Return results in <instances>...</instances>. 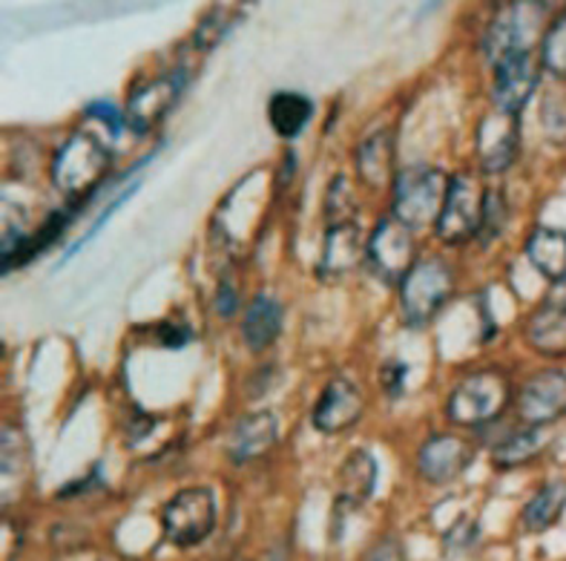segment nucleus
Masks as SVG:
<instances>
[{
  "instance_id": "nucleus-7",
  "label": "nucleus",
  "mask_w": 566,
  "mask_h": 561,
  "mask_svg": "<svg viewBox=\"0 0 566 561\" xmlns=\"http://www.w3.org/2000/svg\"><path fill=\"white\" fill-rule=\"evenodd\" d=\"M411 233L415 230H409L397 219H382L366 242L368 268L382 282H402V277L415 268L417 251Z\"/></svg>"
},
{
  "instance_id": "nucleus-36",
  "label": "nucleus",
  "mask_w": 566,
  "mask_h": 561,
  "mask_svg": "<svg viewBox=\"0 0 566 561\" xmlns=\"http://www.w3.org/2000/svg\"><path fill=\"white\" fill-rule=\"evenodd\" d=\"M294 167H296V158H294V153L287 150V153H285V167L280 165V181H282V187L291 185V179H294Z\"/></svg>"
},
{
  "instance_id": "nucleus-27",
  "label": "nucleus",
  "mask_w": 566,
  "mask_h": 561,
  "mask_svg": "<svg viewBox=\"0 0 566 561\" xmlns=\"http://www.w3.org/2000/svg\"><path fill=\"white\" fill-rule=\"evenodd\" d=\"M506 219H510V208H506V199H503L501 190L495 187H486V201H483V219L481 230H478V239L481 245H492L501 230L506 228Z\"/></svg>"
},
{
  "instance_id": "nucleus-20",
  "label": "nucleus",
  "mask_w": 566,
  "mask_h": 561,
  "mask_svg": "<svg viewBox=\"0 0 566 561\" xmlns=\"http://www.w3.org/2000/svg\"><path fill=\"white\" fill-rule=\"evenodd\" d=\"M526 259L549 282L566 277V230L546 228V225L532 230L526 239Z\"/></svg>"
},
{
  "instance_id": "nucleus-4",
  "label": "nucleus",
  "mask_w": 566,
  "mask_h": 561,
  "mask_svg": "<svg viewBox=\"0 0 566 561\" xmlns=\"http://www.w3.org/2000/svg\"><path fill=\"white\" fill-rule=\"evenodd\" d=\"M512 383L501 368H481L467 374L446 401V415L458 426H486L506 412Z\"/></svg>"
},
{
  "instance_id": "nucleus-16",
  "label": "nucleus",
  "mask_w": 566,
  "mask_h": 561,
  "mask_svg": "<svg viewBox=\"0 0 566 561\" xmlns=\"http://www.w3.org/2000/svg\"><path fill=\"white\" fill-rule=\"evenodd\" d=\"M374 489H377V460L366 449H354L337 472V503H334L337 516L363 507L374 496Z\"/></svg>"
},
{
  "instance_id": "nucleus-32",
  "label": "nucleus",
  "mask_w": 566,
  "mask_h": 561,
  "mask_svg": "<svg viewBox=\"0 0 566 561\" xmlns=\"http://www.w3.org/2000/svg\"><path fill=\"white\" fill-rule=\"evenodd\" d=\"M193 340V329L181 320H170V323L158 325V343L167 345V349H181Z\"/></svg>"
},
{
  "instance_id": "nucleus-35",
  "label": "nucleus",
  "mask_w": 566,
  "mask_h": 561,
  "mask_svg": "<svg viewBox=\"0 0 566 561\" xmlns=\"http://www.w3.org/2000/svg\"><path fill=\"white\" fill-rule=\"evenodd\" d=\"M544 305H549V309L555 311H564L566 314V277H560L558 282L549 285V291H546L544 297Z\"/></svg>"
},
{
  "instance_id": "nucleus-33",
  "label": "nucleus",
  "mask_w": 566,
  "mask_h": 561,
  "mask_svg": "<svg viewBox=\"0 0 566 561\" xmlns=\"http://www.w3.org/2000/svg\"><path fill=\"white\" fill-rule=\"evenodd\" d=\"M363 561H409V555H406V550H402L400 541L386 539V541H380V544H374Z\"/></svg>"
},
{
  "instance_id": "nucleus-34",
  "label": "nucleus",
  "mask_w": 566,
  "mask_h": 561,
  "mask_svg": "<svg viewBox=\"0 0 566 561\" xmlns=\"http://www.w3.org/2000/svg\"><path fill=\"white\" fill-rule=\"evenodd\" d=\"M239 309V291L237 285H230V280H219V291H216V311L222 316H233Z\"/></svg>"
},
{
  "instance_id": "nucleus-9",
  "label": "nucleus",
  "mask_w": 566,
  "mask_h": 561,
  "mask_svg": "<svg viewBox=\"0 0 566 561\" xmlns=\"http://www.w3.org/2000/svg\"><path fill=\"white\" fill-rule=\"evenodd\" d=\"M541 84V61H535L532 50L512 52L495 64V81H492V101L501 113L517 115L526 107V101L535 95Z\"/></svg>"
},
{
  "instance_id": "nucleus-12",
  "label": "nucleus",
  "mask_w": 566,
  "mask_h": 561,
  "mask_svg": "<svg viewBox=\"0 0 566 561\" xmlns=\"http://www.w3.org/2000/svg\"><path fill=\"white\" fill-rule=\"evenodd\" d=\"M521 153V124L517 115L492 110L478 127V156H481V170L495 176V173L510 170Z\"/></svg>"
},
{
  "instance_id": "nucleus-18",
  "label": "nucleus",
  "mask_w": 566,
  "mask_h": 561,
  "mask_svg": "<svg viewBox=\"0 0 566 561\" xmlns=\"http://www.w3.org/2000/svg\"><path fill=\"white\" fill-rule=\"evenodd\" d=\"M282 302L273 294H256L244 311L242 320V340L253 354L268 352L282 331Z\"/></svg>"
},
{
  "instance_id": "nucleus-15",
  "label": "nucleus",
  "mask_w": 566,
  "mask_h": 561,
  "mask_svg": "<svg viewBox=\"0 0 566 561\" xmlns=\"http://www.w3.org/2000/svg\"><path fill=\"white\" fill-rule=\"evenodd\" d=\"M276 440H280V417L268 409L251 412L239 417L230 432L228 455L233 464H248L253 458H262Z\"/></svg>"
},
{
  "instance_id": "nucleus-6",
  "label": "nucleus",
  "mask_w": 566,
  "mask_h": 561,
  "mask_svg": "<svg viewBox=\"0 0 566 561\" xmlns=\"http://www.w3.org/2000/svg\"><path fill=\"white\" fill-rule=\"evenodd\" d=\"M483 201H486V187L474 176H469V173L452 176L449 199H446L443 214L434 225V233H438L440 242L463 245L467 239L478 237L483 219Z\"/></svg>"
},
{
  "instance_id": "nucleus-22",
  "label": "nucleus",
  "mask_w": 566,
  "mask_h": 561,
  "mask_svg": "<svg viewBox=\"0 0 566 561\" xmlns=\"http://www.w3.org/2000/svg\"><path fill=\"white\" fill-rule=\"evenodd\" d=\"M526 343L546 357H564L566 354V314L541 302L538 311L526 320Z\"/></svg>"
},
{
  "instance_id": "nucleus-3",
  "label": "nucleus",
  "mask_w": 566,
  "mask_h": 561,
  "mask_svg": "<svg viewBox=\"0 0 566 561\" xmlns=\"http://www.w3.org/2000/svg\"><path fill=\"white\" fill-rule=\"evenodd\" d=\"M454 297V271L452 266L440 257L417 259L400 282V309L402 320L411 329H426V325L446 309V302Z\"/></svg>"
},
{
  "instance_id": "nucleus-23",
  "label": "nucleus",
  "mask_w": 566,
  "mask_h": 561,
  "mask_svg": "<svg viewBox=\"0 0 566 561\" xmlns=\"http://www.w3.org/2000/svg\"><path fill=\"white\" fill-rule=\"evenodd\" d=\"M566 512V481H549L526 501L521 524L526 532H546L558 524Z\"/></svg>"
},
{
  "instance_id": "nucleus-29",
  "label": "nucleus",
  "mask_w": 566,
  "mask_h": 561,
  "mask_svg": "<svg viewBox=\"0 0 566 561\" xmlns=\"http://www.w3.org/2000/svg\"><path fill=\"white\" fill-rule=\"evenodd\" d=\"M86 115L95 118V122L107 124L113 136H122L124 127H129L127 113H122V110L115 107V104H109V101H93V104L86 107Z\"/></svg>"
},
{
  "instance_id": "nucleus-19",
  "label": "nucleus",
  "mask_w": 566,
  "mask_h": 561,
  "mask_svg": "<svg viewBox=\"0 0 566 561\" xmlns=\"http://www.w3.org/2000/svg\"><path fill=\"white\" fill-rule=\"evenodd\" d=\"M357 173L368 187H382L395 181V133L377 129L357 147Z\"/></svg>"
},
{
  "instance_id": "nucleus-5",
  "label": "nucleus",
  "mask_w": 566,
  "mask_h": 561,
  "mask_svg": "<svg viewBox=\"0 0 566 561\" xmlns=\"http://www.w3.org/2000/svg\"><path fill=\"white\" fill-rule=\"evenodd\" d=\"M216 527V496L210 487H187L161 510V530L176 547H196Z\"/></svg>"
},
{
  "instance_id": "nucleus-2",
  "label": "nucleus",
  "mask_w": 566,
  "mask_h": 561,
  "mask_svg": "<svg viewBox=\"0 0 566 561\" xmlns=\"http://www.w3.org/2000/svg\"><path fill=\"white\" fill-rule=\"evenodd\" d=\"M113 165V153L90 129L72 133L52 158V185L70 199H84L104 181Z\"/></svg>"
},
{
  "instance_id": "nucleus-8",
  "label": "nucleus",
  "mask_w": 566,
  "mask_h": 561,
  "mask_svg": "<svg viewBox=\"0 0 566 561\" xmlns=\"http://www.w3.org/2000/svg\"><path fill=\"white\" fill-rule=\"evenodd\" d=\"M517 417L526 426L558 424L566 417V372L564 368H541L530 374L517 392Z\"/></svg>"
},
{
  "instance_id": "nucleus-30",
  "label": "nucleus",
  "mask_w": 566,
  "mask_h": 561,
  "mask_svg": "<svg viewBox=\"0 0 566 561\" xmlns=\"http://www.w3.org/2000/svg\"><path fill=\"white\" fill-rule=\"evenodd\" d=\"M443 544L449 553H454V550L467 553V550H472V547L478 544V527H474L469 518H460V524H454L452 530L446 532Z\"/></svg>"
},
{
  "instance_id": "nucleus-11",
  "label": "nucleus",
  "mask_w": 566,
  "mask_h": 561,
  "mask_svg": "<svg viewBox=\"0 0 566 561\" xmlns=\"http://www.w3.org/2000/svg\"><path fill=\"white\" fill-rule=\"evenodd\" d=\"M187 75L185 72H170V75H161V79L144 81L138 84L133 93H129L127 101V122L129 129H136L138 136L142 133H150L167 113L170 107L179 101L181 90H185Z\"/></svg>"
},
{
  "instance_id": "nucleus-10",
  "label": "nucleus",
  "mask_w": 566,
  "mask_h": 561,
  "mask_svg": "<svg viewBox=\"0 0 566 561\" xmlns=\"http://www.w3.org/2000/svg\"><path fill=\"white\" fill-rule=\"evenodd\" d=\"M474 460V446L460 435L452 432H438L431 435L417 455V472L429 484H452L458 481L460 475L472 467Z\"/></svg>"
},
{
  "instance_id": "nucleus-31",
  "label": "nucleus",
  "mask_w": 566,
  "mask_h": 561,
  "mask_svg": "<svg viewBox=\"0 0 566 561\" xmlns=\"http://www.w3.org/2000/svg\"><path fill=\"white\" fill-rule=\"evenodd\" d=\"M406 374H409V366H406V363H400V360H388L386 366H382L380 383L391 401L402 395V388H406Z\"/></svg>"
},
{
  "instance_id": "nucleus-17",
  "label": "nucleus",
  "mask_w": 566,
  "mask_h": 561,
  "mask_svg": "<svg viewBox=\"0 0 566 561\" xmlns=\"http://www.w3.org/2000/svg\"><path fill=\"white\" fill-rule=\"evenodd\" d=\"M524 3H512V7H503L501 12L492 18V23L483 32V55L492 66L501 64L503 58L512 55V52L530 50L526 43V23H524Z\"/></svg>"
},
{
  "instance_id": "nucleus-26",
  "label": "nucleus",
  "mask_w": 566,
  "mask_h": 561,
  "mask_svg": "<svg viewBox=\"0 0 566 561\" xmlns=\"http://www.w3.org/2000/svg\"><path fill=\"white\" fill-rule=\"evenodd\" d=\"M325 219H328V225L357 222V199H354V190L345 179V173H339L337 179L331 181L328 194H325Z\"/></svg>"
},
{
  "instance_id": "nucleus-25",
  "label": "nucleus",
  "mask_w": 566,
  "mask_h": 561,
  "mask_svg": "<svg viewBox=\"0 0 566 561\" xmlns=\"http://www.w3.org/2000/svg\"><path fill=\"white\" fill-rule=\"evenodd\" d=\"M541 66L553 79L566 81V12H560L541 38Z\"/></svg>"
},
{
  "instance_id": "nucleus-14",
  "label": "nucleus",
  "mask_w": 566,
  "mask_h": 561,
  "mask_svg": "<svg viewBox=\"0 0 566 561\" xmlns=\"http://www.w3.org/2000/svg\"><path fill=\"white\" fill-rule=\"evenodd\" d=\"M363 257H366V245H363V230L357 222L325 225L323 253L316 266L323 280H337L343 273L354 271Z\"/></svg>"
},
{
  "instance_id": "nucleus-24",
  "label": "nucleus",
  "mask_w": 566,
  "mask_h": 561,
  "mask_svg": "<svg viewBox=\"0 0 566 561\" xmlns=\"http://www.w3.org/2000/svg\"><path fill=\"white\" fill-rule=\"evenodd\" d=\"M544 446H546L544 429H541V426H526V429L512 432L510 438L501 440V444L492 449V464H495L497 469L524 467V464L538 458Z\"/></svg>"
},
{
  "instance_id": "nucleus-13",
  "label": "nucleus",
  "mask_w": 566,
  "mask_h": 561,
  "mask_svg": "<svg viewBox=\"0 0 566 561\" xmlns=\"http://www.w3.org/2000/svg\"><path fill=\"white\" fill-rule=\"evenodd\" d=\"M366 412V397L359 392L352 377H331L328 386L314 406V426L323 435H339V432L352 429L359 417Z\"/></svg>"
},
{
  "instance_id": "nucleus-28",
  "label": "nucleus",
  "mask_w": 566,
  "mask_h": 561,
  "mask_svg": "<svg viewBox=\"0 0 566 561\" xmlns=\"http://www.w3.org/2000/svg\"><path fill=\"white\" fill-rule=\"evenodd\" d=\"M224 12H230V7H216L213 12L205 14V21L199 23V29H196V35H193V43L199 46V50H213L216 43L228 35L237 18Z\"/></svg>"
},
{
  "instance_id": "nucleus-21",
  "label": "nucleus",
  "mask_w": 566,
  "mask_h": 561,
  "mask_svg": "<svg viewBox=\"0 0 566 561\" xmlns=\"http://www.w3.org/2000/svg\"><path fill=\"white\" fill-rule=\"evenodd\" d=\"M314 118V101L308 95L282 90L268 101V122L280 138H296Z\"/></svg>"
},
{
  "instance_id": "nucleus-1",
  "label": "nucleus",
  "mask_w": 566,
  "mask_h": 561,
  "mask_svg": "<svg viewBox=\"0 0 566 561\" xmlns=\"http://www.w3.org/2000/svg\"><path fill=\"white\" fill-rule=\"evenodd\" d=\"M452 176L438 167H406L397 173L391 187V214L409 230H423L438 225L449 199Z\"/></svg>"
}]
</instances>
